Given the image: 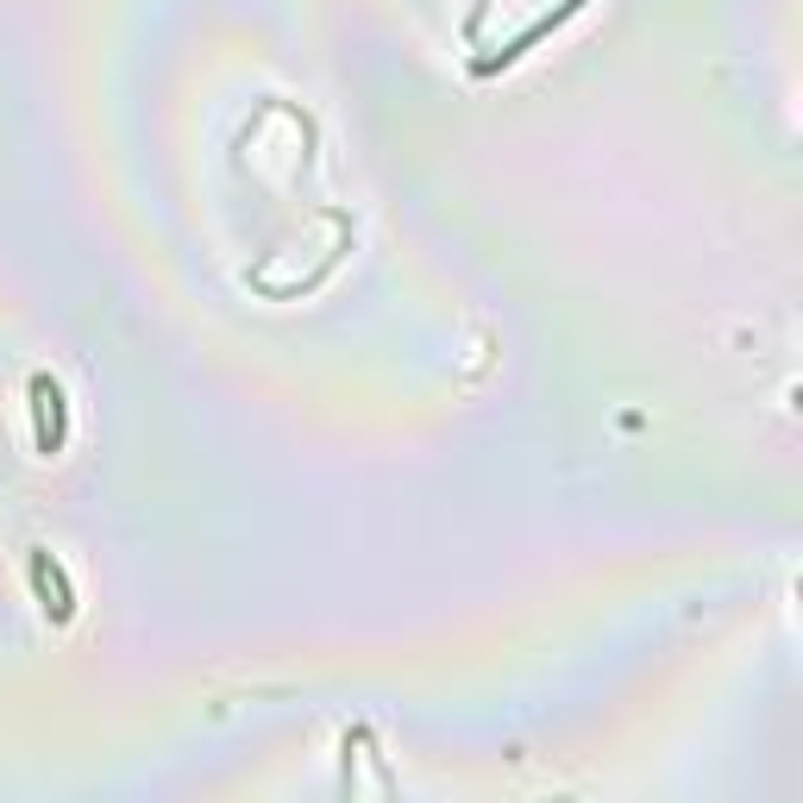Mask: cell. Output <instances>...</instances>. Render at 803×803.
Segmentation results:
<instances>
[{
  "label": "cell",
  "mask_w": 803,
  "mask_h": 803,
  "mask_svg": "<svg viewBox=\"0 0 803 803\" xmlns=\"http://www.w3.org/2000/svg\"><path fill=\"white\" fill-rule=\"evenodd\" d=\"M32 396H38V415H45V433H38V440H45V452H50L57 440H64V427H57V421H64V408H57L64 396H57V383H50V377L32 383Z\"/></svg>",
  "instance_id": "cell-2"
},
{
  "label": "cell",
  "mask_w": 803,
  "mask_h": 803,
  "mask_svg": "<svg viewBox=\"0 0 803 803\" xmlns=\"http://www.w3.org/2000/svg\"><path fill=\"white\" fill-rule=\"evenodd\" d=\"M32 584H38L45 609L57 615V622H64V615H69V584H64V572H57V565H50L45 553H32Z\"/></svg>",
  "instance_id": "cell-1"
}]
</instances>
